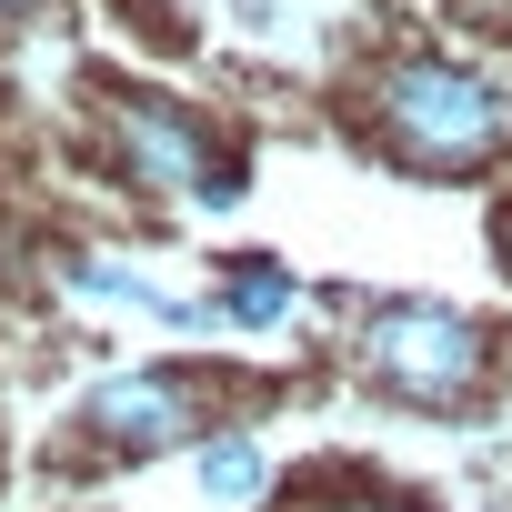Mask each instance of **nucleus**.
<instances>
[{"instance_id": "6e6552de", "label": "nucleus", "mask_w": 512, "mask_h": 512, "mask_svg": "<svg viewBox=\"0 0 512 512\" xmlns=\"http://www.w3.org/2000/svg\"><path fill=\"white\" fill-rule=\"evenodd\" d=\"M31 11H51V0H0V31H11V21H31Z\"/></svg>"}, {"instance_id": "7ed1b4c3", "label": "nucleus", "mask_w": 512, "mask_h": 512, "mask_svg": "<svg viewBox=\"0 0 512 512\" xmlns=\"http://www.w3.org/2000/svg\"><path fill=\"white\" fill-rule=\"evenodd\" d=\"M342 362L392 412H472L502 382V332L442 292H382V302H362Z\"/></svg>"}, {"instance_id": "39448f33", "label": "nucleus", "mask_w": 512, "mask_h": 512, "mask_svg": "<svg viewBox=\"0 0 512 512\" xmlns=\"http://www.w3.org/2000/svg\"><path fill=\"white\" fill-rule=\"evenodd\" d=\"M302 272L282 262V251H231V262L211 272V312H221V332L231 342H272V332H292L302 322Z\"/></svg>"}, {"instance_id": "20e7f679", "label": "nucleus", "mask_w": 512, "mask_h": 512, "mask_svg": "<svg viewBox=\"0 0 512 512\" xmlns=\"http://www.w3.org/2000/svg\"><path fill=\"white\" fill-rule=\"evenodd\" d=\"M221 372H191V362H111L71 392V442L111 452V462H161V452H191L221 402H211Z\"/></svg>"}, {"instance_id": "f03ea898", "label": "nucleus", "mask_w": 512, "mask_h": 512, "mask_svg": "<svg viewBox=\"0 0 512 512\" xmlns=\"http://www.w3.org/2000/svg\"><path fill=\"white\" fill-rule=\"evenodd\" d=\"M91 141L141 201H191V211L251 201V141L171 81H91Z\"/></svg>"}, {"instance_id": "f257e3e1", "label": "nucleus", "mask_w": 512, "mask_h": 512, "mask_svg": "<svg viewBox=\"0 0 512 512\" xmlns=\"http://www.w3.org/2000/svg\"><path fill=\"white\" fill-rule=\"evenodd\" d=\"M362 121H372L382 161H402L422 181H472L512 151V71H492L472 51H382Z\"/></svg>"}, {"instance_id": "423d86ee", "label": "nucleus", "mask_w": 512, "mask_h": 512, "mask_svg": "<svg viewBox=\"0 0 512 512\" xmlns=\"http://www.w3.org/2000/svg\"><path fill=\"white\" fill-rule=\"evenodd\" d=\"M181 462H191V492H201L211 512H251V502H272V482H282L272 442L251 432V422H211Z\"/></svg>"}, {"instance_id": "0eeeda50", "label": "nucleus", "mask_w": 512, "mask_h": 512, "mask_svg": "<svg viewBox=\"0 0 512 512\" xmlns=\"http://www.w3.org/2000/svg\"><path fill=\"white\" fill-rule=\"evenodd\" d=\"M51 282H61V302H81V312H141V322L171 312V282H151L141 262H121V251H61Z\"/></svg>"}]
</instances>
